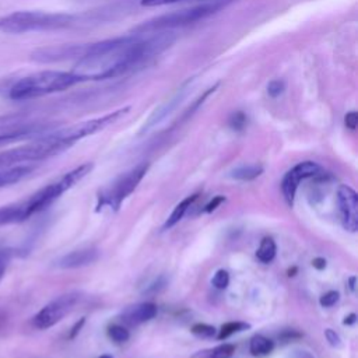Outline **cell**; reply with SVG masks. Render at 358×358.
Wrapping results in <instances>:
<instances>
[{"label": "cell", "mask_w": 358, "mask_h": 358, "mask_svg": "<svg viewBox=\"0 0 358 358\" xmlns=\"http://www.w3.org/2000/svg\"><path fill=\"white\" fill-rule=\"evenodd\" d=\"M147 171H148V164H140L133 169H130L129 172L119 176L110 187L99 193L98 210L102 208L103 206H109L110 208L117 210L122 201L137 187V185L141 182Z\"/></svg>", "instance_id": "7"}, {"label": "cell", "mask_w": 358, "mask_h": 358, "mask_svg": "<svg viewBox=\"0 0 358 358\" xmlns=\"http://www.w3.org/2000/svg\"><path fill=\"white\" fill-rule=\"evenodd\" d=\"M249 327H250V326H249L248 323H245V322H228V323H225V324L221 326L217 338H218V340H225V338H228L229 336H232V334H235V333H239V331H243V330H246V329H249Z\"/></svg>", "instance_id": "22"}, {"label": "cell", "mask_w": 358, "mask_h": 358, "mask_svg": "<svg viewBox=\"0 0 358 358\" xmlns=\"http://www.w3.org/2000/svg\"><path fill=\"white\" fill-rule=\"evenodd\" d=\"M78 20V15L70 13L14 11L0 17V31L6 34L59 31L74 27Z\"/></svg>", "instance_id": "3"}, {"label": "cell", "mask_w": 358, "mask_h": 358, "mask_svg": "<svg viewBox=\"0 0 358 358\" xmlns=\"http://www.w3.org/2000/svg\"><path fill=\"white\" fill-rule=\"evenodd\" d=\"M157 305L152 302H141L127 306L120 313V320L127 326H138L151 320L157 315Z\"/></svg>", "instance_id": "10"}, {"label": "cell", "mask_w": 358, "mask_h": 358, "mask_svg": "<svg viewBox=\"0 0 358 358\" xmlns=\"http://www.w3.org/2000/svg\"><path fill=\"white\" fill-rule=\"evenodd\" d=\"M13 255H14L13 249H0V280L3 278V275L6 273V268L13 257Z\"/></svg>", "instance_id": "26"}, {"label": "cell", "mask_w": 358, "mask_h": 358, "mask_svg": "<svg viewBox=\"0 0 358 358\" xmlns=\"http://www.w3.org/2000/svg\"><path fill=\"white\" fill-rule=\"evenodd\" d=\"M108 336L115 341V343H124L129 340L130 333L124 326L120 324H112L108 327Z\"/></svg>", "instance_id": "23"}, {"label": "cell", "mask_w": 358, "mask_h": 358, "mask_svg": "<svg viewBox=\"0 0 358 358\" xmlns=\"http://www.w3.org/2000/svg\"><path fill=\"white\" fill-rule=\"evenodd\" d=\"M211 284L215 288H218V289H225L228 287V284H229V274H228V271L227 270H218L214 274V277L211 280Z\"/></svg>", "instance_id": "25"}, {"label": "cell", "mask_w": 358, "mask_h": 358, "mask_svg": "<svg viewBox=\"0 0 358 358\" xmlns=\"http://www.w3.org/2000/svg\"><path fill=\"white\" fill-rule=\"evenodd\" d=\"M312 264H313V267H316L317 270H322V268L326 267V260L322 259V257H316V259H313Z\"/></svg>", "instance_id": "36"}, {"label": "cell", "mask_w": 358, "mask_h": 358, "mask_svg": "<svg viewBox=\"0 0 358 358\" xmlns=\"http://www.w3.org/2000/svg\"><path fill=\"white\" fill-rule=\"evenodd\" d=\"M299 182H301V179L296 176V173L292 169H289L282 178L281 190H282V196L288 206L294 204V199H295V193H296Z\"/></svg>", "instance_id": "15"}, {"label": "cell", "mask_w": 358, "mask_h": 358, "mask_svg": "<svg viewBox=\"0 0 358 358\" xmlns=\"http://www.w3.org/2000/svg\"><path fill=\"white\" fill-rule=\"evenodd\" d=\"M299 179H306V178H313L322 173V166L313 161H303L296 164L294 168H291Z\"/></svg>", "instance_id": "20"}, {"label": "cell", "mask_w": 358, "mask_h": 358, "mask_svg": "<svg viewBox=\"0 0 358 358\" xmlns=\"http://www.w3.org/2000/svg\"><path fill=\"white\" fill-rule=\"evenodd\" d=\"M99 257V250L95 248H84L73 250L57 260V266L62 268H77L92 264Z\"/></svg>", "instance_id": "11"}, {"label": "cell", "mask_w": 358, "mask_h": 358, "mask_svg": "<svg viewBox=\"0 0 358 358\" xmlns=\"http://www.w3.org/2000/svg\"><path fill=\"white\" fill-rule=\"evenodd\" d=\"M80 298L81 295L77 291L66 292L56 296L34 315V317L31 319L32 326L38 330H46L57 324L64 316H67L74 309Z\"/></svg>", "instance_id": "8"}, {"label": "cell", "mask_w": 358, "mask_h": 358, "mask_svg": "<svg viewBox=\"0 0 358 358\" xmlns=\"http://www.w3.org/2000/svg\"><path fill=\"white\" fill-rule=\"evenodd\" d=\"M179 1H185V0H141L140 3L144 7H161V6L173 4V3H179Z\"/></svg>", "instance_id": "30"}, {"label": "cell", "mask_w": 358, "mask_h": 358, "mask_svg": "<svg viewBox=\"0 0 358 358\" xmlns=\"http://www.w3.org/2000/svg\"><path fill=\"white\" fill-rule=\"evenodd\" d=\"M225 201V197L224 196H215V197H213V200L204 207V213H211V211H214L221 203H224Z\"/></svg>", "instance_id": "32"}, {"label": "cell", "mask_w": 358, "mask_h": 358, "mask_svg": "<svg viewBox=\"0 0 358 358\" xmlns=\"http://www.w3.org/2000/svg\"><path fill=\"white\" fill-rule=\"evenodd\" d=\"M73 144L66 140L60 131L57 130H49L45 134L31 140L27 144L6 150L0 152V169L10 168L15 165H22L25 162H35L41 159H46L49 157L57 155L67 148H70Z\"/></svg>", "instance_id": "4"}, {"label": "cell", "mask_w": 358, "mask_h": 358, "mask_svg": "<svg viewBox=\"0 0 358 358\" xmlns=\"http://www.w3.org/2000/svg\"><path fill=\"white\" fill-rule=\"evenodd\" d=\"M92 169V164H81L77 168L69 171L57 180L43 186L42 189L36 190L34 194H31L28 199H25V204L28 207V211L32 215L43 211L50 204H53L64 192L71 189L74 185H77L83 178H85Z\"/></svg>", "instance_id": "6"}, {"label": "cell", "mask_w": 358, "mask_h": 358, "mask_svg": "<svg viewBox=\"0 0 358 358\" xmlns=\"http://www.w3.org/2000/svg\"><path fill=\"white\" fill-rule=\"evenodd\" d=\"M28 218H31V214L28 211L25 200L0 207V228L7 225H14V224H21Z\"/></svg>", "instance_id": "12"}, {"label": "cell", "mask_w": 358, "mask_h": 358, "mask_svg": "<svg viewBox=\"0 0 358 358\" xmlns=\"http://www.w3.org/2000/svg\"><path fill=\"white\" fill-rule=\"evenodd\" d=\"M229 0H213L206 1L199 6H193L189 8H182L176 11H171L158 17H154L148 21H144L136 28V32H169L171 29L186 27L189 24H194L201 21L214 13L220 11Z\"/></svg>", "instance_id": "5"}, {"label": "cell", "mask_w": 358, "mask_h": 358, "mask_svg": "<svg viewBox=\"0 0 358 358\" xmlns=\"http://www.w3.org/2000/svg\"><path fill=\"white\" fill-rule=\"evenodd\" d=\"M277 252V246L275 242L271 238H263L260 242L259 249L256 250V257L262 262V263H270Z\"/></svg>", "instance_id": "21"}, {"label": "cell", "mask_w": 358, "mask_h": 358, "mask_svg": "<svg viewBox=\"0 0 358 358\" xmlns=\"http://www.w3.org/2000/svg\"><path fill=\"white\" fill-rule=\"evenodd\" d=\"M274 348V343L263 334H255L249 343V351L253 357H264Z\"/></svg>", "instance_id": "16"}, {"label": "cell", "mask_w": 358, "mask_h": 358, "mask_svg": "<svg viewBox=\"0 0 358 358\" xmlns=\"http://www.w3.org/2000/svg\"><path fill=\"white\" fill-rule=\"evenodd\" d=\"M185 91H186V84L182 85V87L179 88V91H178L171 99H168L164 105H161L158 109H155V112H154V113L150 116V119L144 123V126H143V129H141V133L148 131V130H150L151 127H154L158 122H161L168 113H171V110L176 106V103L180 102V99L183 98Z\"/></svg>", "instance_id": "13"}, {"label": "cell", "mask_w": 358, "mask_h": 358, "mask_svg": "<svg viewBox=\"0 0 358 358\" xmlns=\"http://www.w3.org/2000/svg\"><path fill=\"white\" fill-rule=\"evenodd\" d=\"M263 172V166L257 164H249V165H239L231 171V178L236 180H252L260 176Z\"/></svg>", "instance_id": "19"}, {"label": "cell", "mask_w": 358, "mask_h": 358, "mask_svg": "<svg viewBox=\"0 0 358 358\" xmlns=\"http://www.w3.org/2000/svg\"><path fill=\"white\" fill-rule=\"evenodd\" d=\"M289 358H315L309 351L305 350H295L291 352Z\"/></svg>", "instance_id": "34"}, {"label": "cell", "mask_w": 358, "mask_h": 358, "mask_svg": "<svg viewBox=\"0 0 358 358\" xmlns=\"http://www.w3.org/2000/svg\"><path fill=\"white\" fill-rule=\"evenodd\" d=\"M84 323V319H81L80 320V323H77L74 327H73V331H71V334H70V337H74L76 334H77V331H80V327H81V324Z\"/></svg>", "instance_id": "38"}, {"label": "cell", "mask_w": 358, "mask_h": 358, "mask_svg": "<svg viewBox=\"0 0 358 358\" xmlns=\"http://www.w3.org/2000/svg\"><path fill=\"white\" fill-rule=\"evenodd\" d=\"M350 288H351V291L355 289V277L350 278Z\"/></svg>", "instance_id": "39"}, {"label": "cell", "mask_w": 358, "mask_h": 358, "mask_svg": "<svg viewBox=\"0 0 358 358\" xmlns=\"http://www.w3.org/2000/svg\"><path fill=\"white\" fill-rule=\"evenodd\" d=\"M337 201L343 227L350 232H355L358 228V196L355 190L348 185H341L337 190Z\"/></svg>", "instance_id": "9"}, {"label": "cell", "mask_w": 358, "mask_h": 358, "mask_svg": "<svg viewBox=\"0 0 358 358\" xmlns=\"http://www.w3.org/2000/svg\"><path fill=\"white\" fill-rule=\"evenodd\" d=\"M173 42L169 32H134L85 45L74 73L83 80H108L126 76L162 53Z\"/></svg>", "instance_id": "1"}, {"label": "cell", "mask_w": 358, "mask_h": 358, "mask_svg": "<svg viewBox=\"0 0 358 358\" xmlns=\"http://www.w3.org/2000/svg\"><path fill=\"white\" fill-rule=\"evenodd\" d=\"M13 123H15V122L11 119V116L0 117V130H3V129H6V127H7V130H10V129L13 127ZM7 130H6V131H7Z\"/></svg>", "instance_id": "35"}, {"label": "cell", "mask_w": 358, "mask_h": 358, "mask_svg": "<svg viewBox=\"0 0 358 358\" xmlns=\"http://www.w3.org/2000/svg\"><path fill=\"white\" fill-rule=\"evenodd\" d=\"M229 126L234 130H242L246 126V115L243 112H235L229 117Z\"/></svg>", "instance_id": "27"}, {"label": "cell", "mask_w": 358, "mask_h": 358, "mask_svg": "<svg viewBox=\"0 0 358 358\" xmlns=\"http://www.w3.org/2000/svg\"><path fill=\"white\" fill-rule=\"evenodd\" d=\"M80 83H83V80L73 70H42L20 77L7 87H1L0 91L11 101H29L66 91Z\"/></svg>", "instance_id": "2"}, {"label": "cell", "mask_w": 358, "mask_h": 358, "mask_svg": "<svg viewBox=\"0 0 358 358\" xmlns=\"http://www.w3.org/2000/svg\"><path fill=\"white\" fill-rule=\"evenodd\" d=\"M324 337H326V340L329 341V344L331 347H340L341 345V338L334 330H331V329L324 330Z\"/></svg>", "instance_id": "31"}, {"label": "cell", "mask_w": 358, "mask_h": 358, "mask_svg": "<svg viewBox=\"0 0 358 358\" xmlns=\"http://www.w3.org/2000/svg\"><path fill=\"white\" fill-rule=\"evenodd\" d=\"M32 169L34 168L31 165H25V164L0 169V189L21 182L24 178H27L32 172Z\"/></svg>", "instance_id": "14"}, {"label": "cell", "mask_w": 358, "mask_h": 358, "mask_svg": "<svg viewBox=\"0 0 358 358\" xmlns=\"http://www.w3.org/2000/svg\"><path fill=\"white\" fill-rule=\"evenodd\" d=\"M355 315L354 313H351V315H348V316H345V319H344V324H352L354 322H355Z\"/></svg>", "instance_id": "37"}, {"label": "cell", "mask_w": 358, "mask_h": 358, "mask_svg": "<svg viewBox=\"0 0 358 358\" xmlns=\"http://www.w3.org/2000/svg\"><path fill=\"white\" fill-rule=\"evenodd\" d=\"M338 298H340V295L337 291H329L320 296V305L324 308L333 306L338 301Z\"/></svg>", "instance_id": "28"}, {"label": "cell", "mask_w": 358, "mask_h": 358, "mask_svg": "<svg viewBox=\"0 0 358 358\" xmlns=\"http://www.w3.org/2000/svg\"><path fill=\"white\" fill-rule=\"evenodd\" d=\"M99 358H113L112 355H108V354H103V355H101Z\"/></svg>", "instance_id": "40"}, {"label": "cell", "mask_w": 358, "mask_h": 358, "mask_svg": "<svg viewBox=\"0 0 358 358\" xmlns=\"http://www.w3.org/2000/svg\"><path fill=\"white\" fill-rule=\"evenodd\" d=\"M345 126L351 130L355 129V126H357V113L355 112H351L345 116Z\"/></svg>", "instance_id": "33"}, {"label": "cell", "mask_w": 358, "mask_h": 358, "mask_svg": "<svg viewBox=\"0 0 358 358\" xmlns=\"http://www.w3.org/2000/svg\"><path fill=\"white\" fill-rule=\"evenodd\" d=\"M199 194H192V196H187L186 199H183L175 208L173 211L171 213V215L168 217L166 222L164 224V229H169L172 228L173 225H176L179 222V220H182V217L185 215V213L187 211V208L193 204V201L197 199Z\"/></svg>", "instance_id": "17"}, {"label": "cell", "mask_w": 358, "mask_h": 358, "mask_svg": "<svg viewBox=\"0 0 358 358\" xmlns=\"http://www.w3.org/2000/svg\"><path fill=\"white\" fill-rule=\"evenodd\" d=\"M192 333L197 337H201V338H210V337L215 336V329L210 324H206V323H196L192 327Z\"/></svg>", "instance_id": "24"}, {"label": "cell", "mask_w": 358, "mask_h": 358, "mask_svg": "<svg viewBox=\"0 0 358 358\" xmlns=\"http://www.w3.org/2000/svg\"><path fill=\"white\" fill-rule=\"evenodd\" d=\"M282 91H284V83L280 80L271 81L267 87V92L270 96H278L280 94H282Z\"/></svg>", "instance_id": "29"}, {"label": "cell", "mask_w": 358, "mask_h": 358, "mask_svg": "<svg viewBox=\"0 0 358 358\" xmlns=\"http://www.w3.org/2000/svg\"><path fill=\"white\" fill-rule=\"evenodd\" d=\"M235 351L234 344H220L214 348H207L197 351L192 358H231Z\"/></svg>", "instance_id": "18"}]
</instances>
